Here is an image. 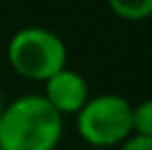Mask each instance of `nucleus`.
I'll use <instances>...</instances> for the list:
<instances>
[{
  "label": "nucleus",
  "mask_w": 152,
  "mask_h": 150,
  "mask_svg": "<svg viewBox=\"0 0 152 150\" xmlns=\"http://www.w3.org/2000/svg\"><path fill=\"white\" fill-rule=\"evenodd\" d=\"M62 115L42 95H22L0 113V150H55Z\"/></svg>",
  "instance_id": "obj_1"
},
{
  "label": "nucleus",
  "mask_w": 152,
  "mask_h": 150,
  "mask_svg": "<svg viewBox=\"0 0 152 150\" xmlns=\"http://www.w3.org/2000/svg\"><path fill=\"white\" fill-rule=\"evenodd\" d=\"M7 58L18 75L33 82H46L66 69V44L57 33L42 27H24L9 40Z\"/></svg>",
  "instance_id": "obj_2"
},
{
  "label": "nucleus",
  "mask_w": 152,
  "mask_h": 150,
  "mask_svg": "<svg viewBox=\"0 0 152 150\" xmlns=\"http://www.w3.org/2000/svg\"><path fill=\"white\" fill-rule=\"evenodd\" d=\"M77 132L91 148L121 146L132 135V104L115 93L91 97L77 113Z\"/></svg>",
  "instance_id": "obj_3"
},
{
  "label": "nucleus",
  "mask_w": 152,
  "mask_h": 150,
  "mask_svg": "<svg viewBox=\"0 0 152 150\" xmlns=\"http://www.w3.org/2000/svg\"><path fill=\"white\" fill-rule=\"evenodd\" d=\"M42 97L64 117L71 113L77 115L84 108V104L91 100V91H88V82L84 80V75L66 66L60 73H55L51 80L44 82V95Z\"/></svg>",
  "instance_id": "obj_4"
},
{
  "label": "nucleus",
  "mask_w": 152,
  "mask_h": 150,
  "mask_svg": "<svg viewBox=\"0 0 152 150\" xmlns=\"http://www.w3.org/2000/svg\"><path fill=\"white\" fill-rule=\"evenodd\" d=\"M108 7L117 18L128 20V22L152 18V0H110Z\"/></svg>",
  "instance_id": "obj_5"
},
{
  "label": "nucleus",
  "mask_w": 152,
  "mask_h": 150,
  "mask_svg": "<svg viewBox=\"0 0 152 150\" xmlns=\"http://www.w3.org/2000/svg\"><path fill=\"white\" fill-rule=\"evenodd\" d=\"M132 135L152 137V100L132 106Z\"/></svg>",
  "instance_id": "obj_6"
},
{
  "label": "nucleus",
  "mask_w": 152,
  "mask_h": 150,
  "mask_svg": "<svg viewBox=\"0 0 152 150\" xmlns=\"http://www.w3.org/2000/svg\"><path fill=\"white\" fill-rule=\"evenodd\" d=\"M119 150H152V137H141V135H130L121 143Z\"/></svg>",
  "instance_id": "obj_7"
},
{
  "label": "nucleus",
  "mask_w": 152,
  "mask_h": 150,
  "mask_svg": "<svg viewBox=\"0 0 152 150\" xmlns=\"http://www.w3.org/2000/svg\"><path fill=\"white\" fill-rule=\"evenodd\" d=\"M2 108H4V102H2V93H0V113H2Z\"/></svg>",
  "instance_id": "obj_8"
},
{
  "label": "nucleus",
  "mask_w": 152,
  "mask_h": 150,
  "mask_svg": "<svg viewBox=\"0 0 152 150\" xmlns=\"http://www.w3.org/2000/svg\"><path fill=\"white\" fill-rule=\"evenodd\" d=\"M91 150H108V148H91Z\"/></svg>",
  "instance_id": "obj_9"
}]
</instances>
